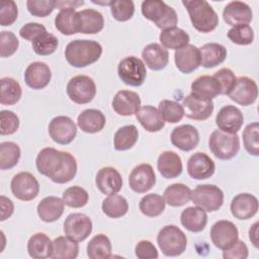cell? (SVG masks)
<instances>
[{"label": "cell", "mask_w": 259, "mask_h": 259, "mask_svg": "<svg viewBox=\"0 0 259 259\" xmlns=\"http://www.w3.org/2000/svg\"><path fill=\"white\" fill-rule=\"evenodd\" d=\"M139 138V131L136 125L127 124L119 127L113 137V145L116 151H126L133 148Z\"/></svg>", "instance_id": "cell-41"}, {"label": "cell", "mask_w": 259, "mask_h": 259, "mask_svg": "<svg viewBox=\"0 0 259 259\" xmlns=\"http://www.w3.org/2000/svg\"><path fill=\"white\" fill-rule=\"evenodd\" d=\"M79 254L78 242L69 237L60 236L53 241V259H75Z\"/></svg>", "instance_id": "cell-39"}, {"label": "cell", "mask_w": 259, "mask_h": 259, "mask_svg": "<svg viewBox=\"0 0 259 259\" xmlns=\"http://www.w3.org/2000/svg\"><path fill=\"white\" fill-rule=\"evenodd\" d=\"M52 72L44 62H33L27 66L24 72L25 84L34 90L44 89L51 81Z\"/></svg>", "instance_id": "cell-19"}, {"label": "cell", "mask_w": 259, "mask_h": 259, "mask_svg": "<svg viewBox=\"0 0 259 259\" xmlns=\"http://www.w3.org/2000/svg\"><path fill=\"white\" fill-rule=\"evenodd\" d=\"M106 119L103 112L99 109L88 108L83 110L77 117V125L87 134L100 132L105 125Z\"/></svg>", "instance_id": "cell-30"}, {"label": "cell", "mask_w": 259, "mask_h": 259, "mask_svg": "<svg viewBox=\"0 0 259 259\" xmlns=\"http://www.w3.org/2000/svg\"><path fill=\"white\" fill-rule=\"evenodd\" d=\"M56 28L65 35H72L79 32V15L75 8H64L59 11L55 18Z\"/></svg>", "instance_id": "cell-33"}, {"label": "cell", "mask_w": 259, "mask_h": 259, "mask_svg": "<svg viewBox=\"0 0 259 259\" xmlns=\"http://www.w3.org/2000/svg\"><path fill=\"white\" fill-rule=\"evenodd\" d=\"M19 41L16 35L11 31L3 30L0 33V56L7 58L12 56L18 49Z\"/></svg>", "instance_id": "cell-54"}, {"label": "cell", "mask_w": 259, "mask_h": 259, "mask_svg": "<svg viewBox=\"0 0 259 259\" xmlns=\"http://www.w3.org/2000/svg\"><path fill=\"white\" fill-rule=\"evenodd\" d=\"M208 147L214 157L221 160L234 158L240 150V139L237 134L213 131L208 139Z\"/></svg>", "instance_id": "cell-6"}, {"label": "cell", "mask_w": 259, "mask_h": 259, "mask_svg": "<svg viewBox=\"0 0 259 259\" xmlns=\"http://www.w3.org/2000/svg\"><path fill=\"white\" fill-rule=\"evenodd\" d=\"M86 251L90 259H108L112 253L111 242L106 235L98 234L89 241Z\"/></svg>", "instance_id": "cell-40"}, {"label": "cell", "mask_w": 259, "mask_h": 259, "mask_svg": "<svg viewBox=\"0 0 259 259\" xmlns=\"http://www.w3.org/2000/svg\"><path fill=\"white\" fill-rule=\"evenodd\" d=\"M181 225L192 233H199L204 230L207 224V214L199 206H189L183 209L180 215Z\"/></svg>", "instance_id": "cell-31"}, {"label": "cell", "mask_w": 259, "mask_h": 259, "mask_svg": "<svg viewBox=\"0 0 259 259\" xmlns=\"http://www.w3.org/2000/svg\"><path fill=\"white\" fill-rule=\"evenodd\" d=\"M102 55V47L91 39H75L65 50L67 62L75 68H84L97 62Z\"/></svg>", "instance_id": "cell-2"}, {"label": "cell", "mask_w": 259, "mask_h": 259, "mask_svg": "<svg viewBox=\"0 0 259 259\" xmlns=\"http://www.w3.org/2000/svg\"><path fill=\"white\" fill-rule=\"evenodd\" d=\"M19 127L18 116L10 110H2L0 112V134L2 136L12 135Z\"/></svg>", "instance_id": "cell-56"}, {"label": "cell", "mask_w": 259, "mask_h": 259, "mask_svg": "<svg viewBox=\"0 0 259 259\" xmlns=\"http://www.w3.org/2000/svg\"><path fill=\"white\" fill-rule=\"evenodd\" d=\"M0 103L3 105H13L19 101L22 89L19 83L10 77H3L0 80Z\"/></svg>", "instance_id": "cell-42"}, {"label": "cell", "mask_w": 259, "mask_h": 259, "mask_svg": "<svg viewBox=\"0 0 259 259\" xmlns=\"http://www.w3.org/2000/svg\"><path fill=\"white\" fill-rule=\"evenodd\" d=\"M230 208L236 219L248 220L257 213L258 199L253 194L240 193L233 198Z\"/></svg>", "instance_id": "cell-25"}, {"label": "cell", "mask_w": 259, "mask_h": 259, "mask_svg": "<svg viewBox=\"0 0 259 259\" xmlns=\"http://www.w3.org/2000/svg\"><path fill=\"white\" fill-rule=\"evenodd\" d=\"M62 199L65 205L73 208H80L87 204L89 199V194L83 187L75 185V186L68 187L63 192Z\"/></svg>", "instance_id": "cell-47"}, {"label": "cell", "mask_w": 259, "mask_h": 259, "mask_svg": "<svg viewBox=\"0 0 259 259\" xmlns=\"http://www.w3.org/2000/svg\"><path fill=\"white\" fill-rule=\"evenodd\" d=\"M140 107L141 98L135 91L120 90L112 99V108L118 115L131 116L136 114Z\"/></svg>", "instance_id": "cell-23"}, {"label": "cell", "mask_w": 259, "mask_h": 259, "mask_svg": "<svg viewBox=\"0 0 259 259\" xmlns=\"http://www.w3.org/2000/svg\"><path fill=\"white\" fill-rule=\"evenodd\" d=\"M135 253L139 259H156L159 257L157 248L148 240L140 241L136 245Z\"/></svg>", "instance_id": "cell-57"}, {"label": "cell", "mask_w": 259, "mask_h": 259, "mask_svg": "<svg viewBox=\"0 0 259 259\" xmlns=\"http://www.w3.org/2000/svg\"><path fill=\"white\" fill-rule=\"evenodd\" d=\"M67 94L77 104L89 103L96 95L95 82L86 75L74 76L67 84Z\"/></svg>", "instance_id": "cell-9"}, {"label": "cell", "mask_w": 259, "mask_h": 259, "mask_svg": "<svg viewBox=\"0 0 259 259\" xmlns=\"http://www.w3.org/2000/svg\"><path fill=\"white\" fill-rule=\"evenodd\" d=\"M248 254L247 245L239 239L232 247L227 250H223V257L225 259H246Z\"/></svg>", "instance_id": "cell-59"}, {"label": "cell", "mask_w": 259, "mask_h": 259, "mask_svg": "<svg viewBox=\"0 0 259 259\" xmlns=\"http://www.w3.org/2000/svg\"><path fill=\"white\" fill-rule=\"evenodd\" d=\"M200 66L206 69L214 68L227 58V49L218 42H208L199 48Z\"/></svg>", "instance_id": "cell-32"}, {"label": "cell", "mask_w": 259, "mask_h": 259, "mask_svg": "<svg viewBox=\"0 0 259 259\" xmlns=\"http://www.w3.org/2000/svg\"><path fill=\"white\" fill-rule=\"evenodd\" d=\"M143 15L162 30L175 27L178 22L176 11L160 0H146L142 3Z\"/></svg>", "instance_id": "cell-4"}, {"label": "cell", "mask_w": 259, "mask_h": 259, "mask_svg": "<svg viewBox=\"0 0 259 259\" xmlns=\"http://www.w3.org/2000/svg\"><path fill=\"white\" fill-rule=\"evenodd\" d=\"M91 219L81 212L70 213L64 222V233L76 242L84 241L92 232Z\"/></svg>", "instance_id": "cell-12"}, {"label": "cell", "mask_w": 259, "mask_h": 259, "mask_svg": "<svg viewBox=\"0 0 259 259\" xmlns=\"http://www.w3.org/2000/svg\"><path fill=\"white\" fill-rule=\"evenodd\" d=\"M112 17L117 21H127L135 13V4L131 0L112 1L110 4Z\"/></svg>", "instance_id": "cell-51"}, {"label": "cell", "mask_w": 259, "mask_h": 259, "mask_svg": "<svg viewBox=\"0 0 259 259\" xmlns=\"http://www.w3.org/2000/svg\"><path fill=\"white\" fill-rule=\"evenodd\" d=\"M144 64L153 71L163 70L169 62V53L160 44L153 42L146 46L142 52Z\"/></svg>", "instance_id": "cell-26"}, {"label": "cell", "mask_w": 259, "mask_h": 259, "mask_svg": "<svg viewBox=\"0 0 259 259\" xmlns=\"http://www.w3.org/2000/svg\"><path fill=\"white\" fill-rule=\"evenodd\" d=\"M59 46V40L57 36L53 33L45 32L37 36L32 41V49L36 55L39 56H49L53 54Z\"/></svg>", "instance_id": "cell-49"}, {"label": "cell", "mask_w": 259, "mask_h": 259, "mask_svg": "<svg viewBox=\"0 0 259 259\" xmlns=\"http://www.w3.org/2000/svg\"><path fill=\"white\" fill-rule=\"evenodd\" d=\"M185 6L193 27L202 33L215 29L219 24V16L209 3L205 0H184Z\"/></svg>", "instance_id": "cell-3"}, {"label": "cell", "mask_w": 259, "mask_h": 259, "mask_svg": "<svg viewBox=\"0 0 259 259\" xmlns=\"http://www.w3.org/2000/svg\"><path fill=\"white\" fill-rule=\"evenodd\" d=\"M163 197L170 206H182L191 200V189L183 183H173L164 190Z\"/></svg>", "instance_id": "cell-37"}, {"label": "cell", "mask_w": 259, "mask_h": 259, "mask_svg": "<svg viewBox=\"0 0 259 259\" xmlns=\"http://www.w3.org/2000/svg\"><path fill=\"white\" fill-rule=\"evenodd\" d=\"M157 168L166 179L178 177L183 169L180 156L173 151L162 152L157 160Z\"/></svg>", "instance_id": "cell-28"}, {"label": "cell", "mask_w": 259, "mask_h": 259, "mask_svg": "<svg viewBox=\"0 0 259 259\" xmlns=\"http://www.w3.org/2000/svg\"><path fill=\"white\" fill-rule=\"evenodd\" d=\"M191 200L205 211H215L224 203V192L213 184H200L191 190Z\"/></svg>", "instance_id": "cell-7"}, {"label": "cell", "mask_w": 259, "mask_h": 259, "mask_svg": "<svg viewBox=\"0 0 259 259\" xmlns=\"http://www.w3.org/2000/svg\"><path fill=\"white\" fill-rule=\"evenodd\" d=\"M156 183V175L150 164L142 163L136 166L130 176L128 185L131 189L137 193H145L149 191Z\"/></svg>", "instance_id": "cell-14"}, {"label": "cell", "mask_w": 259, "mask_h": 259, "mask_svg": "<svg viewBox=\"0 0 259 259\" xmlns=\"http://www.w3.org/2000/svg\"><path fill=\"white\" fill-rule=\"evenodd\" d=\"M13 195L22 201L34 199L39 192V184L36 178L29 172H19L13 176L11 183Z\"/></svg>", "instance_id": "cell-10"}, {"label": "cell", "mask_w": 259, "mask_h": 259, "mask_svg": "<svg viewBox=\"0 0 259 259\" xmlns=\"http://www.w3.org/2000/svg\"><path fill=\"white\" fill-rule=\"evenodd\" d=\"M55 0H28L26 7L29 13L36 17H46L50 15L56 8Z\"/></svg>", "instance_id": "cell-52"}, {"label": "cell", "mask_w": 259, "mask_h": 259, "mask_svg": "<svg viewBox=\"0 0 259 259\" xmlns=\"http://www.w3.org/2000/svg\"><path fill=\"white\" fill-rule=\"evenodd\" d=\"M157 243L166 256H179L187 247V238L181 229L175 225L163 227L157 236Z\"/></svg>", "instance_id": "cell-5"}, {"label": "cell", "mask_w": 259, "mask_h": 259, "mask_svg": "<svg viewBox=\"0 0 259 259\" xmlns=\"http://www.w3.org/2000/svg\"><path fill=\"white\" fill-rule=\"evenodd\" d=\"M174 61L177 69L180 72L189 74L200 66L199 49L194 45L188 44L185 47L175 51Z\"/></svg>", "instance_id": "cell-22"}, {"label": "cell", "mask_w": 259, "mask_h": 259, "mask_svg": "<svg viewBox=\"0 0 259 259\" xmlns=\"http://www.w3.org/2000/svg\"><path fill=\"white\" fill-rule=\"evenodd\" d=\"M84 4V1H57L56 7H58L60 10L64 8H76L78 6H81Z\"/></svg>", "instance_id": "cell-62"}, {"label": "cell", "mask_w": 259, "mask_h": 259, "mask_svg": "<svg viewBox=\"0 0 259 259\" xmlns=\"http://www.w3.org/2000/svg\"><path fill=\"white\" fill-rule=\"evenodd\" d=\"M184 108V115L194 120H205L213 111V102L211 100H204L193 96L187 95L182 102Z\"/></svg>", "instance_id": "cell-24"}, {"label": "cell", "mask_w": 259, "mask_h": 259, "mask_svg": "<svg viewBox=\"0 0 259 259\" xmlns=\"http://www.w3.org/2000/svg\"><path fill=\"white\" fill-rule=\"evenodd\" d=\"M258 222L254 223L249 230V240L255 248H258Z\"/></svg>", "instance_id": "cell-61"}, {"label": "cell", "mask_w": 259, "mask_h": 259, "mask_svg": "<svg viewBox=\"0 0 259 259\" xmlns=\"http://www.w3.org/2000/svg\"><path fill=\"white\" fill-rule=\"evenodd\" d=\"M47 32V28L37 22H29L24 24L20 30H19V35L29 41H33L37 36H39L40 34Z\"/></svg>", "instance_id": "cell-58"}, {"label": "cell", "mask_w": 259, "mask_h": 259, "mask_svg": "<svg viewBox=\"0 0 259 259\" xmlns=\"http://www.w3.org/2000/svg\"><path fill=\"white\" fill-rule=\"evenodd\" d=\"M49 134L55 143L68 145L75 139L77 135V126L69 116L59 115L50 121Z\"/></svg>", "instance_id": "cell-13"}, {"label": "cell", "mask_w": 259, "mask_h": 259, "mask_svg": "<svg viewBox=\"0 0 259 259\" xmlns=\"http://www.w3.org/2000/svg\"><path fill=\"white\" fill-rule=\"evenodd\" d=\"M37 171L53 182L64 184L71 181L77 173V162L69 152L55 148H44L35 159Z\"/></svg>", "instance_id": "cell-1"}, {"label": "cell", "mask_w": 259, "mask_h": 259, "mask_svg": "<svg viewBox=\"0 0 259 259\" xmlns=\"http://www.w3.org/2000/svg\"><path fill=\"white\" fill-rule=\"evenodd\" d=\"M228 37L236 45L248 46L254 40V31L249 24L236 25L228 31Z\"/></svg>", "instance_id": "cell-50"}, {"label": "cell", "mask_w": 259, "mask_h": 259, "mask_svg": "<svg viewBox=\"0 0 259 259\" xmlns=\"http://www.w3.org/2000/svg\"><path fill=\"white\" fill-rule=\"evenodd\" d=\"M212 77L215 78L220 83L221 94L223 95H229V93L232 91L237 81V77L235 76V73L229 68L220 69L212 75Z\"/></svg>", "instance_id": "cell-53"}, {"label": "cell", "mask_w": 259, "mask_h": 259, "mask_svg": "<svg viewBox=\"0 0 259 259\" xmlns=\"http://www.w3.org/2000/svg\"><path fill=\"white\" fill-rule=\"evenodd\" d=\"M65 203L58 196H47L37 204V214L45 223H53L59 220L64 212Z\"/></svg>", "instance_id": "cell-29"}, {"label": "cell", "mask_w": 259, "mask_h": 259, "mask_svg": "<svg viewBox=\"0 0 259 259\" xmlns=\"http://www.w3.org/2000/svg\"><path fill=\"white\" fill-rule=\"evenodd\" d=\"M258 96V86L256 82L246 76L237 78L236 84L232 91L229 93V97L236 103L248 106L254 103Z\"/></svg>", "instance_id": "cell-15"}, {"label": "cell", "mask_w": 259, "mask_h": 259, "mask_svg": "<svg viewBox=\"0 0 259 259\" xmlns=\"http://www.w3.org/2000/svg\"><path fill=\"white\" fill-rule=\"evenodd\" d=\"M223 18L227 24L232 26L249 24L253 18V12L247 3L242 1H232L225 6L223 10Z\"/></svg>", "instance_id": "cell-21"}, {"label": "cell", "mask_w": 259, "mask_h": 259, "mask_svg": "<svg viewBox=\"0 0 259 259\" xmlns=\"http://www.w3.org/2000/svg\"><path fill=\"white\" fill-rule=\"evenodd\" d=\"M158 112L162 119L169 123H176L184 116V108L179 102L164 99L158 105Z\"/></svg>", "instance_id": "cell-46"}, {"label": "cell", "mask_w": 259, "mask_h": 259, "mask_svg": "<svg viewBox=\"0 0 259 259\" xmlns=\"http://www.w3.org/2000/svg\"><path fill=\"white\" fill-rule=\"evenodd\" d=\"M20 148L13 142L0 144V169L7 170L17 165L20 159Z\"/></svg>", "instance_id": "cell-45"}, {"label": "cell", "mask_w": 259, "mask_h": 259, "mask_svg": "<svg viewBox=\"0 0 259 259\" xmlns=\"http://www.w3.org/2000/svg\"><path fill=\"white\" fill-rule=\"evenodd\" d=\"M95 184L100 192L106 195H111L120 191L122 187V178L115 168L103 167L96 174Z\"/></svg>", "instance_id": "cell-20"}, {"label": "cell", "mask_w": 259, "mask_h": 259, "mask_svg": "<svg viewBox=\"0 0 259 259\" xmlns=\"http://www.w3.org/2000/svg\"><path fill=\"white\" fill-rule=\"evenodd\" d=\"M120 80L130 86H141L147 77V70L144 62L135 56L123 58L117 67Z\"/></svg>", "instance_id": "cell-8"}, {"label": "cell", "mask_w": 259, "mask_h": 259, "mask_svg": "<svg viewBox=\"0 0 259 259\" xmlns=\"http://www.w3.org/2000/svg\"><path fill=\"white\" fill-rule=\"evenodd\" d=\"M17 5L12 0H3L0 3V24L2 26L12 25L17 19Z\"/></svg>", "instance_id": "cell-55"}, {"label": "cell", "mask_w": 259, "mask_h": 259, "mask_svg": "<svg viewBox=\"0 0 259 259\" xmlns=\"http://www.w3.org/2000/svg\"><path fill=\"white\" fill-rule=\"evenodd\" d=\"M171 143L181 151L188 152L195 149L199 143V133L191 124H182L173 128L170 136Z\"/></svg>", "instance_id": "cell-18"}, {"label": "cell", "mask_w": 259, "mask_h": 259, "mask_svg": "<svg viewBox=\"0 0 259 259\" xmlns=\"http://www.w3.org/2000/svg\"><path fill=\"white\" fill-rule=\"evenodd\" d=\"M136 117L141 125L149 133L160 132L165 125V121L160 116L158 109L151 105L140 107L136 113Z\"/></svg>", "instance_id": "cell-35"}, {"label": "cell", "mask_w": 259, "mask_h": 259, "mask_svg": "<svg viewBox=\"0 0 259 259\" xmlns=\"http://www.w3.org/2000/svg\"><path fill=\"white\" fill-rule=\"evenodd\" d=\"M159 39L161 46L166 50L170 49L176 51L188 45L190 37L186 31L175 26L162 30L159 35Z\"/></svg>", "instance_id": "cell-38"}, {"label": "cell", "mask_w": 259, "mask_h": 259, "mask_svg": "<svg viewBox=\"0 0 259 259\" xmlns=\"http://www.w3.org/2000/svg\"><path fill=\"white\" fill-rule=\"evenodd\" d=\"M209 234L213 245L221 250L229 249L239 239V231L236 225L227 220L214 223Z\"/></svg>", "instance_id": "cell-11"}, {"label": "cell", "mask_w": 259, "mask_h": 259, "mask_svg": "<svg viewBox=\"0 0 259 259\" xmlns=\"http://www.w3.org/2000/svg\"><path fill=\"white\" fill-rule=\"evenodd\" d=\"M242 138L245 150L252 156H259V123L257 121L249 123L244 130Z\"/></svg>", "instance_id": "cell-48"}, {"label": "cell", "mask_w": 259, "mask_h": 259, "mask_svg": "<svg viewBox=\"0 0 259 259\" xmlns=\"http://www.w3.org/2000/svg\"><path fill=\"white\" fill-rule=\"evenodd\" d=\"M244 122L242 111L234 105H226L220 109L215 116L219 130L228 134H237Z\"/></svg>", "instance_id": "cell-16"}, {"label": "cell", "mask_w": 259, "mask_h": 259, "mask_svg": "<svg viewBox=\"0 0 259 259\" xmlns=\"http://www.w3.org/2000/svg\"><path fill=\"white\" fill-rule=\"evenodd\" d=\"M102 211L111 219H118L123 217L128 210V203L126 199L119 194H111L103 199L101 204Z\"/></svg>", "instance_id": "cell-43"}, {"label": "cell", "mask_w": 259, "mask_h": 259, "mask_svg": "<svg viewBox=\"0 0 259 259\" xmlns=\"http://www.w3.org/2000/svg\"><path fill=\"white\" fill-rule=\"evenodd\" d=\"M79 15V32L85 34H95L100 32L104 26L102 14L94 9H83L78 11Z\"/></svg>", "instance_id": "cell-34"}, {"label": "cell", "mask_w": 259, "mask_h": 259, "mask_svg": "<svg viewBox=\"0 0 259 259\" xmlns=\"http://www.w3.org/2000/svg\"><path fill=\"white\" fill-rule=\"evenodd\" d=\"M215 171L212 159L205 153L196 152L190 156L187 162L188 175L196 180H203L211 177Z\"/></svg>", "instance_id": "cell-17"}, {"label": "cell", "mask_w": 259, "mask_h": 259, "mask_svg": "<svg viewBox=\"0 0 259 259\" xmlns=\"http://www.w3.org/2000/svg\"><path fill=\"white\" fill-rule=\"evenodd\" d=\"M190 94L200 99L211 100L221 94V85L212 76L202 75L191 83Z\"/></svg>", "instance_id": "cell-27"}, {"label": "cell", "mask_w": 259, "mask_h": 259, "mask_svg": "<svg viewBox=\"0 0 259 259\" xmlns=\"http://www.w3.org/2000/svg\"><path fill=\"white\" fill-rule=\"evenodd\" d=\"M165 204L166 202L163 196L157 193H150L142 197L139 207L143 214L149 218H155L164 211Z\"/></svg>", "instance_id": "cell-44"}, {"label": "cell", "mask_w": 259, "mask_h": 259, "mask_svg": "<svg viewBox=\"0 0 259 259\" xmlns=\"http://www.w3.org/2000/svg\"><path fill=\"white\" fill-rule=\"evenodd\" d=\"M0 206H1V222H4L5 220H7L8 218H10L13 213L14 210V205L13 202L11 201V199H9L8 197L1 195L0 196Z\"/></svg>", "instance_id": "cell-60"}, {"label": "cell", "mask_w": 259, "mask_h": 259, "mask_svg": "<svg viewBox=\"0 0 259 259\" xmlns=\"http://www.w3.org/2000/svg\"><path fill=\"white\" fill-rule=\"evenodd\" d=\"M27 252L30 257L35 259L52 257L53 242L45 233H36L27 242Z\"/></svg>", "instance_id": "cell-36"}]
</instances>
